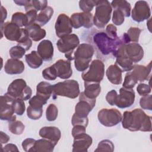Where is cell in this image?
<instances>
[{
  "label": "cell",
  "mask_w": 152,
  "mask_h": 152,
  "mask_svg": "<svg viewBox=\"0 0 152 152\" xmlns=\"http://www.w3.org/2000/svg\"><path fill=\"white\" fill-rule=\"evenodd\" d=\"M121 121L123 128L130 131L151 132L152 130L151 117L141 109L124 112Z\"/></svg>",
  "instance_id": "cell-1"
},
{
  "label": "cell",
  "mask_w": 152,
  "mask_h": 152,
  "mask_svg": "<svg viewBox=\"0 0 152 152\" xmlns=\"http://www.w3.org/2000/svg\"><path fill=\"white\" fill-rule=\"evenodd\" d=\"M93 41L99 51L104 56L111 53L113 55L118 46L122 43L126 44L130 43L126 33H124L120 37L112 39L103 31L96 33L93 36Z\"/></svg>",
  "instance_id": "cell-2"
},
{
  "label": "cell",
  "mask_w": 152,
  "mask_h": 152,
  "mask_svg": "<svg viewBox=\"0 0 152 152\" xmlns=\"http://www.w3.org/2000/svg\"><path fill=\"white\" fill-rule=\"evenodd\" d=\"M94 53V49L91 45L86 43L79 45L74 53V65L76 69L80 72L86 71L89 66Z\"/></svg>",
  "instance_id": "cell-3"
},
{
  "label": "cell",
  "mask_w": 152,
  "mask_h": 152,
  "mask_svg": "<svg viewBox=\"0 0 152 152\" xmlns=\"http://www.w3.org/2000/svg\"><path fill=\"white\" fill-rule=\"evenodd\" d=\"M80 93L79 84L75 80H66L52 85V94L54 96L75 99Z\"/></svg>",
  "instance_id": "cell-4"
},
{
  "label": "cell",
  "mask_w": 152,
  "mask_h": 152,
  "mask_svg": "<svg viewBox=\"0 0 152 152\" xmlns=\"http://www.w3.org/2000/svg\"><path fill=\"white\" fill-rule=\"evenodd\" d=\"M112 8L110 2L106 0L97 1L93 23L98 28H103L109 22Z\"/></svg>",
  "instance_id": "cell-5"
},
{
  "label": "cell",
  "mask_w": 152,
  "mask_h": 152,
  "mask_svg": "<svg viewBox=\"0 0 152 152\" xmlns=\"http://www.w3.org/2000/svg\"><path fill=\"white\" fill-rule=\"evenodd\" d=\"M104 75V64L100 59H94L89 65L88 69L83 72L82 79L85 83H100Z\"/></svg>",
  "instance_id": "cell-6"
},
{
  "label": "cell",
  "mask_w": 152,
  "mask_h": 152,
  "mask_svg": "<svg viewBox=\"0 0 152 152\" xmlns=\"http://www.w3.org/2000/svg\"><path fill=\"white\" fill-rule=\"evenodd\" d=\"M7 93L14 99H20L24 101L30 99L32 90L24 79L18 78L11 83Z\"/></svg>",
  "instance_id": "cell-7"
},
{
  "label": "cell",
  "mask_w": 152,
  "mask_h": 152,
  "mask_svg": "<svg viewBox=\"0 0 152 152\" xmlns=\"http://www.w3.org/2000/svg\"><path fill=\"white\" fill-rule=\"evenodd\" d=\"M80 45V40L77 35L70 34L60 38L56 43L58 49L61 53H65L67 60H74L72 53L74 50Z\"/></svg>",
  "instance_id": "cell-8"
},
{
  "label": "cell",
  "mask_w": 152,
  "mask_h": 152,
  "mask_svg": "<svg viewBox=\"0 0 152 152\" xmlns=\"http://www.w3.org/2000/svg\"><path fill=\"white\" fill-rule=\"evenodd\" d=\"M97 118L102 125L111 127L121 122L122 116L120 111L116 109L104 108L99 111Z\"/></svg>",
  "instance_id": "cell-9"
},
{
  "label": "cell",
  "mask_w": 152,
  "mask_h": 152,
  "mask_svg": "<svg viewBox=\"0 0 152 152\" xmlns=\"http://www.w3.org/2000/svg\"><path fill=\"white\" fill-rule=\"evenodd\" d=\"M96 99L87 97L83 92L79 94V102L75 106L74 114L80 118H86L96 105Z\"/></svg>",
  "instance_id": "cell-10"
},
{
  "label": "cell",
  "mask_w": 152,
  "mask_h": 152,
  "mask_svg": "<svg viewBox=\"0 0 152 152\" xmlns=\"http://www.w3.org/2000/svg\"><path fill=\"white\" fill-rule=\"evenodd\" d=\"M14 99L7 93L1 96L0 119L2 121H12L16 120V116L14 115V112L12 106Z\"/></svg>",
  "instance_id": "cell-11"
},
{
  "label": "cell",
  "mask_w": 152,
  "mask_h": 152,
  "mask_svg": "<svg viewBox=\"0 0 152 152\" xmlns=\"http://www.w3.org/2000/svg\"><path fill=\"white\" fill-rule=\"evenodd\" d=\"M151 16V10L145 1H138L132 10L131 17L134 21L140 23L148 19Z\"/></svg>",
  "instance_id": "cell-12"
},
{
  "label": "cell",
  "mask_w": 152,
  "mask_h": 152,
  "mask_svg": "<svg viewBox=\"0 0 152 152\" xmlns=\"http://www.w3.org/2000/svg\"><path fill=\"white\" fill-rule=\"evenodd\" d=\"M135 94L132 88L122 87L119 90V94H117L115 106L124 109L131 106L134 103Z\"/></svg>",
  "instance_id": "cell-13"
},
{
  "label": "cell",
  "mask_w": 152,
  "mask_h": 152,
  "mask_svg": "<svg viewBox=\"0 0 152 152\" xmlns=\"http://www.w3.org/2000/svg\"><path fill=\"white\" fill-rule=\"evenodd\" d=\"M72 27L75 29L81 27L89 28L93 25V15L90 12H75L70 17Z\"/></svg>",
  "instance_id": "cell-14"
},
{
  "label": "cell",
  "mask_w": 152,
  "mask_h": 152,
  "mask_svg": "<svg viewBox=\"0 0 152 152\" xmlns=\"http://www.w3.org/2000/svg\"><path fill=\"white\" fill-rule=\"evenodd\" d=\"M126 43H122L121 44L116 51L113 54L116 58L115 64H116L122 71H130L133 69L134 63L129 59L125 52V46Z\"/></svg>",
  "instance_id": "cell-15"
},
{
  "label": "cell",
  "mask_w": 152,
  "mask_h": 152,
  "mask_svg": "<svg viewBox=\"0 0 152 152\" xmlns=\"http://www.w3.org/2000/svg\"><path fill=\"white\" fill-rule=\"evenodd\" d=\"M55 29L56 36L58 37H62L70 34L72 31L70 18L65 14H60L55 22Z\"/></svg>",
  "instance_id": "cell-16"
},
{
  "label": "cell",
  "mask_w": 152,
  "mask_h": 152,
  "mask_svg": "<svg viewBox=\"0 0 152 152\" xmlns=\"http://www.w3.org/2000/svg\"><path fill=\"white\" fill-rule=\"evenodd\" d=\"M1 31L2 35L4 34L5 38L10 41L17 42L22 33V30L18 26L10 21L1 24Z\"/></svg>",
  "instance_id": "cell-17"
},
{
  "label": "cell",
  "mask_w": 152,
  "mask_h": 152,
  "mask_svg": "<svg viewBox=\"0 0 152 152\" xmlns=\"http://www.w3.org/2000/svg\"><path fill=\"white\" fill-rule=\"evenodd\" d=\"M93 140L91 136L83 133L74 137L72 144L73 152H87L92 144Z\"/></svg>",
  "instance_id": "cell-18"
},
{
  "label": "cell",
  "mask_w": 152,
  "mask_h": 152,
  "mask_svg": "<svg viewBox=\"0 0 152 152\" xmlns=\"http://www.w3.org/2000/svg\"><path fill=\"white\" fill-rule=\"evenodd\" d=\"M52 65L55 70L57 77L66 80L70 78L72 74L71 62L68 60L59 59Z\"/></svg>",
  "instance_id": "cell-19"
},
{
  "label": "cell",
  "mask_w": 152,
  "mask_h": 152,
  "mask_svg": "<svg viewBox=\"0 0 152 152\" xmlns=\"http://www.w3.org/2000/svg\"><path fill=\"white\" fill-rule=\"evenodd\" d=\"M125 52L129 59L133 62H140L144 57V50L138 43H129L125 46Z\"/></svg>",
  "instance_id": "cell-20"
},
{
  "label": "cell",
  "mask_w": 152,
  "mask_h": 152,
  "mask_svg": "<svg viewBox=\"0 0 152 152\" xmlns=\"http://www.w3.org/2000/svg\"><path fill=\"white\" fill-rule=\"evenodd\" d=\"M53 46L49 40H43L37 46V52L44 61H50L53 56Z\"/></svg>",
  "instance_id": "cell-21"
},
{
  "label": "cell",
  "mask_w": 152,
  "mask_h": 152,
  "mask_svg": "<svg viewBox=\"0 0 152 152\" xmlns=\"http://www.w3.org/2000/svg\"><path fill=\"white\" fill-rule=\"evenodd\" d=\"M39 135L52 142L55 145L61 137L60 129L56 126H44L39 130Z\"/></svg>",
  "instance_id": "cell-22"
},
{
  "label": "cell",
  "mask_w": 152,
  "mask_h": 152,
  "mask_svg": "<svg viewBox=\"0 0 152 152\" xmlns=\"http://www.w3.org/2000/svg\"><path fill=\"white\" fill-rule=\"evenodd\" d=\"M151 71V62L147 65H134L133 69L130 71L131 74L137 80V81L143 82L148 80Z\"/></svg>",
  "instance_id": "cell-23"
},
{
  "label": "cell",
  "mask_w": 152,
  "mask_h": 152,
  "mask_svg": "<svg viewBox=\"0 0 152 152\" xmlns=\"http://www.w3.org/2000/svg\"><path fill=\"white\" fill-rule=\"evenodd\" d=\"M25 66L24 63L17 59H8L5 65V72L10 75L20 74L23 72Z\"/></svg>",
  "instance_id": "cell-24"
},
{
  "label": "cell",
  "mask_w": 152,
  "mask_h": 152,
  "mask_svg": "<svg viewBox=\"0 0 152 152\" xmlns=\"http://www.w3.org/2000/svg\"><path fill=\"white\" fill-rule=\"evenodd\" d=\"M122 69L115 64L110 65L107 68L106 71V75L108 80L112 84L119 85L121 84L122 81Z\"/></svg>",
  "instance_id": "cell-25"
},
{
  "label": "cell",
  "mask_w": 152,
  "mask_h": 152,
  "mask_svg": "<svg viewBox=\"0 0 152 152\" xmlns=\"http://www.w3.org/2000/svg\"><path fill=\"white\" fill-rule=\"evenodd\" d=\"M25 28L27 30L30 38L34 42H38L43 39L46 34V30L42 28L41 27L36 23L26 27Z\"/></svg>",
  "instance_id": "cell-26"
},
{
  "label": "cell",
  "mask_w": 152,
  "mask_h": 152,
  "mask_svg": "<svg viewBox=\"0 0 152 152\" xmlns=\"http://www.w3.org/2000/svg\"><path fill=\"white\" fill-rule=\"evenodd\" d=\"M101 91L100 83H85L84 82V95L91 99H96L99 96Z\"/></svg>",
  "instance_id": "cell-27"
},
{
  "label": "cell",
  "mask_w": 152,
  "mask_h": 152,
  "mask_svg": "<svg viewBox=\"0 0 152 152\" xmlns=\"http://www.w3.org/2000/svg\"><path fill=\"white\" fill-rule=\"evenodd\" d=\"M55 145L50 141L42 138L36 140L32 152L36 151H49L52 152L53 151Z\"/></svg>",
  "instance_id": "cell-28"
},
{
  "label": "cell",
  "mask_w": 152,
  "mask_h": 152,
  "mask_svg": "<svg viewBox=\"0 0 152 152\" xmlns=\"http://www.w3.org/2000/svg\"><path fill=\"white\" fill-rule=\"evenodd\" d=\"M25 59L28 66L33 69L39 68L43 64V59L37 52L35 50H33L30 53L26 55Z\"/></svg>",
  "instance_id": "cell-29"
},
{
  "label": "cell",
  "mask_w": 152,
  "mask_h": 152,
  "mask_svg": "<svg viewBox=\"0 0 152 152\" xmlns=\"http://www.w3.org/2000/svg\"><path fill=\"white\" fill-rule=\"evenodd\" d=\"M112 8L120 10L125 17H128L131 15V5L129 2L125 0H114L111 2Z\"/></svg>",
  "instance_id": "cell-30"
},
{
  "label": "cell",
  "mask_w": 152,
  "mask_h": 152,
  "mask_svg": "<svg viewBox=\"0 0 152 152\" xmlns=\"http://www.w3.org/2000/svg\"><path fill=\"white\" fill-rule=\"evenodd\" d=\"M52 94V85L46 81L39 83L36 87V94L48 100Z\"/></svg>",
  "instance_id": "cell-31"
},
{
  "label": "cell",
  "mask_w": 152,
  "mask_h": 152,
  "mask_svg": "<svg viewBox=\"0 0 152 152\" xmlns=\"http://www.w3.org/2000/svg\"><path fill=\"white\" fill-rule=\"evenodd\" d=\"M53 9L51 7L48 6L37 15L36 23L39 24L40 27L45 26L50 21L53 14Z\"/></svg>",
  "instance_id": "cell-32"
},
{
  "label": "cell",
  "mask_w": 152,
  "mask_h": 152,
  "mask_svg": "<svg viewBox=\"0 0 152 152\" xmlns=\"http://www.w3.org/2000/svg\"><path fill=\"white\" fill-rule=\"evenodd\" d=\"M48 1L43 0V1H29L28 3L24 6L26 12L30 10H34L37 11H42L45 8H46L48 6Z\"/></svg>",
  "instance_id": "cell-33"
},
{
  "label": "cell",
  "mask_w": 152,
  "mask_h": 152,
  "mask_svg": "<svg viewBox=\"0 0 152 152\" xmlns=\"http://www.w3.org/2000/svg\"><path fill=\"white\" fill-rule=\"evenodd\" d=\"M22 33L20 38L17 42L18 45L23 47L26 51L29 50L32 45V40L26 28H21Z\"/></svg>",
  "instance_id": "cell-34"
},
{
  "label": "cell",
  "mask_w": 152,
  "mask_h": 152,
  "mask_svg": "<svg viewBox=\"0 0 152 152\" xmlns=\"http://www.w3.org/2000/svg\"><path fill=\"white\" fill-rule=\"evenodd\" d=\"M25 129V125L20 121H9L8 129L14 135H21L23 134Z\"/></svg>",
  "instance_id": "cell-35"
},
{
  "label": "cell",
  "mask_w": 152,
  "mask_h": 152,
  "mask_svg": "<svg viewBox=\"0 0 152 152\" xmlns=\"http://www.w3.org/2000/svg\"><path fill=\"white\" fill-rule=\"evenodd\" d=\"M20 27H27L28 26L27 17L26 14L21 12H16L14 13L11 17V21Z\"/></svg>",
  "instance_id": "cell-36"
},
{
  "label": "cell",
  "mask_w": 152,
  "mask_h": 152,
  "mask_svg": "<svg viewBox=\"0 0 152 152\" xmlns=\"http://www.w3.org/2000/svg\"><path fill=\"white\" fill-rule=\"evenodd\" d=\"M47 100L43 97L35 95L30 99L28 101L29 106L34 109H43V106L46 104L47 103Z\"/></svg>",
  "instance_id": "cell-37"
},
{
  "label": "cell",
  "mask_w": 152,
  "mask_h": 152,
  "mask_svg": "<svg viewBox=\"0 0 152 152\" xmlns=\"http://www.w3.org/2000/svg\"><path fill=\"white\" fill-rule=\"evenodd\" d=\"M114 151V144L109 140H103L99 142L97 148L94 151H109L112 152Z\"/></svg>",
  "instance_id": "cell-38"
},
{
  "label": "cell",
  "mask_w": 152,
  "mask_h": 152,
  "mask_svg": "<svg viewBox=\"0 0 152 152\" xmlns=\"http://www.w3.org/2000/svg\"><path fill=\"white\" fill-rule=\"evenodd\" d=\"M141 30L136 27H131L127 31L126 34L130 43H138Z\"/></svg>",
  "instance_id": "cell-39"
},
{
  "label": "cell",
  "mask_w": 152,
  "mask_h": 152,
  "mask_svg": "<svg viewBox=\"0 0 152 152\" xmlns=\"http://www.w3.org/2000/svg\"><path fill=\"white\" fill-rule=\"evenodd\" d=\"M14 113L21 116L26 110V105L24 100L20 99H15L12 103Z\"/></svg>",
  "instance_id": "cell-40"
},
{
  "label": "cell",
  "mask_w": 152,
  "mask_h": 152,
  "mask_svg": "<svg viewBox=\"0 0 152 152\" xmlns=\"http://www.w3.org/2000/svg\"><path fill=\"white\" fill-rule=\"evenodd\" d=\"M58 114V109L54 104H50L46 108V118L48 121L52 122L56 119Z\"/></svg>",
  "instance_id": "cell-41"
},
{
  "label": "cell",
  "mask_w": 152,
  "mask_h": 152,
  "mask_svg": "<svg viewBox=\"0 0 152 152\" xmlns=\"http://www.w3.org/2000/svg\"><path fill=\"white\" fill-rule=\"evenodd\" d=\"M26 50L19 45L12 46L9 50V53L11 58L19 59L21 58L26 53Z\"/></svg>",
  "instance_id": "cell-42"
},
{
  "label": "cell",
  "mask_w": 152,
  "mask_h": 152,
  "mask_svg": "<svg viewBox=\"0 0 152 152\" xmlns=\"http://www.w3.org/2000/svg\"><path fill=\"white\" fill-rule=\"evenodd\" d=\"M96 3L97 0H81L79 1V7L83 12H90L96 5Z\"/></svg>",
  "instance_id": "cell-43"
},
{
  "label": "cell",
  "mask_w": 152,
  "mask_h": 152,
  "mask_svg": "<svg viewBox=\"0 0 152 152\" xmlns=\"http://www.w3.org/2000/svg\"><path fill=\"white\" fill-rule=\"evenodd\" d=\"M43 114V109H34L28 106L27 109V115L30 119H39Z\"/></svg>",
  "instance_id": "cell-44"
},
{
  "label": "cell",
  "mask_w": 152,
  "mask_h": 152,
  "mask_svg": "<svg viewBox=\"0 0 152 152\" xmlns=\"http://www.w3.org/2000/svg\"><path fill=\"white\" fill-rule=\"evenodd\" d=\"M137 83L138 81L131 74L130 71H128L125 75L123 83V87L126 88H132Z\"/></svg>",
  "instance_id": "cell-45"
},
{
  "label": "cell",
  "mask_w": 152,
  "mask_h": 152,
  "mask_svg": "<svg viewBox=\"0 0 152 152\" xmlns=\"http://www.w3.org/2000/svg\"><path fill=\"white\" fill-rule=\"evenodd\" d=\"M140 105L142 109L152 110V96L148 94L142 96L140 100Z\"/></svg>",
  "instance_id": "cell-46"
},
{
  "label": "cell",
  "mask_w": 152,
  "mask_h": 152,
  "mask_svg": "<svg viewBox=\"0 0 152 152\" xmlns=\"http://www.w3.org/2000/svg\"><path fill=\"white\" fill-rule=\"evenodd\" d=\"M125 16L124 14L119 10L115 9L112 15V22L115 25L121 26L125 21Z\"/></svg>",
  "instance_id": "cell-47"
},
{
  "label": "cell",
  "mask_w": 152,
  "mask_h": 152,
  "mask_svg": "<svg viewBox=\"0 0 152 152\" xmlns=\"http://www.w3.org/2000/svg\"><path fill=\"white\" fill-rule=\"evenodd\" d=\"M42 74L43 77L47 80H55L57 77L55 70L53 65L44 69Z\"/></svg>",
  "instance_id": "cell-48"
},
{
  "label": "cell",
  "mask_w": 152,
  "mask_h": 152,
  "mask_svg": "<svg viewBox=\"0 0 152 152\" xmlns=\"http://www.w3.org/2000/svg\"><path fill=\"white\" fill-rule=\"evenodd\" d=\"M137 91L140 96H145L151 93V88L150 85L144 83H140L137 87Z\"/></svg>",
  "instance_id": "cell-49"
},
{
  "label": "cell",
  "mask_w": 152,
  "mask_h": 152,
  "mask_svg": "<svg viewBox=\"0 0 152 152\" xmlns=\"http://www.w3.org/2000/svg\"><path fill=\"white\" fill-rule=\"evenodd\" d=\"M71 123L73 126L77 125H80L85 127H87L88 123V117H86V118L78 117L74 113L72 117Z\"/></svg>",
  "instance_id": "cell-50"
},
{
  "label": "cell",
  "mask_w": 152,
  "mask_h": 152,
  "mask_svg": "<svg viewBox=\"0 0 152 152\" xmlns=\"http://www.w3.org/2000/svg\"><path fill=\"white\" fill-rule=\"evenodd\" d=\"M36 141V140L31 138H28L25 139L23 141L21 144L23 150L26 152H28V151L32 152Z\"/></svg>",
  "instance_id": "cell-51"
},
{
  "label": "cell",
  "mask_w": 152,
  "mask_h": 152,
  "mask_svg": "<svg viewBox=\"0 0 152 152\" xmlns=\"http://www.w3.org/2000/svg\"><path fill=\"white\" fill-rule=\"evenodd\" d=\"M106 34L108 37L112 39H115L118 37L117 35V28L115 26L112 24H108L106 27Z\"/></svg>",
  "instance_id": "cell-52"
},
{
  "label": "cell",
  "mask_w": 152,
  "mask_h": 152,
  "mask_svg": "<svg viewBox=\"0 0 152 152\" xmlns=\"http://www.w3.org/2000/svg\"><path fill=\"white\" fill-rule=\"evenodd\" d=\"M37 11L34 10H30L26 12V14L27 15V20H28V26L33 23H34L36 22L37 16Z\"/></svg>",
  "instance_id": "cell-53"
},
{
  "label": "cell",
  "mask_w": 152,
  "mask_h": 152,
  "mask_svg": "<svg viewBox=\"0 0 152 152\" xmlns=\"http://www.w3.org/2000/svg\"><path fill=\"white\" fill-rule=\"evenodd\" d=\"M118 93L115 90H112L109 91L106 96L107 102L111 106H115V102Z\"/></svg>",
  "instance_id": "cell-54"
},
{
  "label": "cell",
  "mask_w": 152,
  "mask_h": 152,
  "mask_svg": "<svg viewBox=\"0 0 152 152\" xmlns=\"http://www.w3.org/2000/svg\"><path fill=\"white\" fill-rule=\"evenodd\" d=\"M85 126L80 125H77L75 126H73V128L72 129V135L73 137L78 135L80 134L86 133V129Z\"/></svg>",
  "instance_id": "cell-55"
},
{
  "label": "cell",
  "mask_w": 152,
  "mask_h": 152,
  "mask_svg": "<svg viewBox=\"0 0 152 152\" xmlns=\"http://www.w3.org/2000/svg\"><path fill=\"white\" fill-rule=\"evenodd\" d=\"M1 149L3 151H5V152H8V151H19L16 145L14 144H7V145H5L4 147H3L2 146Z\"/></svg>",
  "instance_id": "cell-56"
},
{
  "label": "cell",
  "mask_w": 152,
  "mask_h": 152,
  "mask_svg": "<svg viewBox=\"0 0 152 152\" xmlns=\"http://www.w3.org/2000/svg\"><path fill=\"white\" fill-rule=\"evenodd\" d=\"M9 140H10V137L4 132L1 131L0 132V141H1V145H2L3 144H6L7 142H8Z\"/></svg>",
  "instance_id": "cell-57"
},
{
  "label": "cell",
  "mask_w": 152,
  "mask_h": 152,
  "mask_svg": "<svg viewBox=\"0 0 152 152\" xmlns=\"http://www.w3.org/2000/svg\"><path fill=\"white\" fill-rule=\"evenodd\" d=\"M1 12L2 14V16H1V24H3L4 22V20L6 19L7 16V12L6 9L2 6H1Z\"/></svg>",
  "instance_id": "cell-58"
},
{
  "label": "cell",
  "mask_w": 152,
  "mask_h": 152,
  "mask_svg": "<svg viewBox=\"0 0 152 152\" xmlns=\"http://www.w3.org/2000/svg\"><path fill=\"white\" fill-rule=\"evenodd\" d=\"M28 2V0L26 1H14V2L17 5H20V6H25Z\"/></svg>",
  "instance_id": "cell-59"
}]
</instances>
